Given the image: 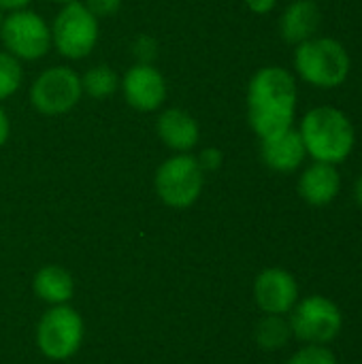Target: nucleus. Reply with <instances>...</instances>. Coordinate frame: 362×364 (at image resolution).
Here are the masks:
<instances>
[{
    "mask_svg": "<svg viewBox=\"0 0 362 364\" xmlns=\"http://www.w3.org/2000/svg\"><path fill=\"white\" fill-rule=\"evenodd\" d=\"M0 23H2V9H0Z\"/></svg>",
    "mask_w": 362,
    "mask_h": 364,
    "instance_id": "cd10ccee",
    "label": "nucleus"
},
{
    "mask_svg": "<svg viewBox=\"0 0 362 364\" xmlns=\"http://www.w3.org/2000/svg\"><path fill=\"white\" fill-rule=\"evenodd\" d=\"M260 156L262 162L275 173H294L307 158L303 139L299 130L292 126L280 134L260 139Z\"/></svg>",
    "mask_w": 362,
    "mask_h": 364,
    "instance_id": "f8f14e48",
    "label": "nucleus"
},
{
    "mask_svg": "<svg viewBox=\"0 0 362 364\" xmlns=\"http://www.w3.org/2000/svg\"><path fill=\"white\" fill-rule=\"evenodd\" d=\"M34 292L49 305H66L75 292V282L70 273L62 267L47 264L34 275Z\"/></svg>",
    "mask_w": 362,
    "mask_h": 364,
    "instance_id": "dca6fc26",
    "label": "nucleus"
},
{
    "mask_svg": "<svg viewBox=\"0 0 362 364\" xmlns=\"http://www.w3.org/2000/svg\"><path fill=\"white\" fill-rule=\"evenodd\" d=\"M290 337H292V328L290 322L284 320V316L267 314L256 326V343L267 352L282 350L290 341Z\"/></svg>",
    "mask_w": 362,
    "mask_h": 364,
    "instance_id": "a211bd4d",
    "label": "nucleus"
},
{
    "mask_svg": "<svg viewBox=\"0 0 362 364\" xmlns=\"http://www.w3.org/2000/svg\"><path fill=\"white\" fill-rule=\"evenodd\" d=\"M341 192V175L335 164L314 162L299 179V194L312 207L331 205Z\"/></svg>",
    "mask_w": 362,
    "mask_h": 364,
    "instance_id": "4468645a",
    "label": "nucleus"
},
{
    "mask_svg": "<svg viewBox=\"0 0 362 364\" xmlns=\"http://www.w3.org/2000/svg\"><path fill=\"white\" fill-rule=\"evenodd\" d=\"M30 2H32V0H0V9H2V11L13 13V11L28 9V4H30Z\"/></svg>",
    "mask_w": 362,
    "mask_h": 364,
    "instance_id": "393cba45",
    "label": "nucleus"
},
{
    "mask_svg": "<svg viewBox=\"0 0 362 364\" xmlns=\"http://www.w3.org/2000/svg\"><path fill=\"white\" fill-rule=\"evenodd\" d=\"M81 87L90 98L102 100L119 90V75L109 64H98L81 75Z\"/></svg>",
    "mask_w": 362,
    "mask_h": 364,
    "instance_id": "f3484780",
    "label": "nucleus"
},
{
    "mask_svg": "<svg viewBox=\"0 0 362 364\" xmlns=\"http://www.w3.org/2000/svg\"><path fill=\"white\" fill-rule=\"evenodd\" d=\"M294 68L299 77L320 90H333L346 83L352 70L348 49L329 36H314L294 49Z\"/></svg>",
    "mask_w": 362,
    "mask_h": 364,
    "instance_id": "7ed1b4c3",
    "label": "nucleus"
},
{
    "mask_svg": "<svg viewBox=\"0 0 362 364\" xmlns=\"http://www.w3.org/2000/svg\"><path fill=\"white\" fill-rule=\"evenodd\" d=\"M85 6H87V11L92 13V15H96L98 19L100 17H111V15H115L117 11H119V6H122V0H81Z\"/></svg>",
    "mask_w": 362,
    "mask_h": 364,
    "instance_id": "412c9836",
    "label": "nucleus"
},
{
    "mask_svg": "<svg viewBox=\"0 0 362 364\" xmlns=\"http://www.w3.org/2000/svg\"><path fill=\"white\" fill-rule=\"evenodd\" d=\"M53 2H58V4H66V2H73V0H53Z\"/></svg>",
    "mask_w": 362,
    "mask_h": 364,
    "instance_id": "bb28decb",
    "label": "nucleus"
},
{
    "mask_svg": "<svg viewBox=\"0 0 362 364\" xmlns=\"http://www.w3.org/2000/svg\"><path fill=\"white\" fill-rule=\"evenodd\" d=\"M205 186V171L201 168L196 156L177 154L166 158L154 177V188L158 198L173 209L192 207Z\"/></svg>",
    "mask_w": 362,
    "mask_h": 364,
    "instance_id": "20e7f679",
    "label": "nucleus"
},
{
    "mask_svg": "<svg viewBox=\"0 0 362 364\" xmlns=\"http://www.w3.org/2000/svg\"><path fill=\"white\" fill-rule=\"evenodd\" d=\"M299 134L305 151L314 162L341 164L350 158L356 145V130L352 119L335 107H316L301 119Z\"/></svg>",
    "mask_w": 362,
    "mask_h": 364,
    "instance_id": "f03ea898",
    "label": "nucleus"
},
{
    "mask_svg": "<svg viewBox=\"0 0 362 364\" xmlns=\"http://www.w3.org/2000/svg\"><path fill=\"white\" fill-rule=\"evenodd\" d=\"M297 79L282 66H265L254 73L247 85V122L260 136L280 134L294 124Z\"/></svg>",
    "mask_w": 362,
    "mask_h": 364,
    "instance_id": "f257e3e1",
    "label": "nucleus"
},
{
    "mask_svg": "<svg viewBox=\"0 0 362 364\" xmlns=\"http://www.w3.org/2000/svg\"><path fill=\"white\" fill-rule=\"evenodd\" d=\"M156 132L160 141L177 154H190L201 139L198 122L186 109H177V107L164 109L158 115Z\"/></svg>",
    "mask_w": 362,
    "mask_h": 364,
    "instance_id": "ddd939ff",
    "label": "nucleus"
},
{
    "mask_svg": "<svg viewBox=\"0 0 362 364\" xmlns=\"http://www.w3.org/2000/svg\"><path fill=\"white\" fill-rule=\"evenodd\" d=\"M354 196H356V203H358V207L362 209V175L358 177L356 186H354Z\"/></svg>",
    "mask_w": 362,
    "mask_h": 364,
    "instance_id": "a878e982",
    "label": "nucleus"
},
{
    "mask_svg": "<svg viewBox=\"0 0 362 364\" xmlns=\"http://www.w3.org/2000/svg\"><path fill=\"white\" fill-rule=\"evenodd\" d=\"M288 364H337V358L324 346H307L292 354Z\"/></svg>",
    "mask_w": 362,
    "mask_h": 364,
    "instance_id": "aec40b11",
    "label": "nucleus"
},
{
    "mask_svg": "<svg viewBox=\"0 0 362 364\" xmlns=\"http://www.w3.org/2000/svg\"><path fill=\"white\" fill-rule=\"evenodd\" d=\"M83 318L68 305H53L36 326V346L49 360H66L83 343Z\"/></svg>",
    "mask_w": 362,
    "mask_h": 364,
    "instance_id": "423d86ee",
    "label": "nucleus"
},
{
    "mask_svg": "<svg viewBox=\"0 0 362 364\" xmlns=\"http://www.w3.org/2000/svg\"><path fill=\"white\" fill-rule=\"evenodd\" d=\"M198 164H201V168L205 171V173H215L220 166H222V162H224V156H222V151L218 149V147H207V149H203L201 154H198Z\"/></svg>",
    "mask_w": 362,
    "mask_h": 364,
    "instance_id": "4be33fe9",
    "label": "nucleus"
},
{
    "mask_svg": "<svg viewBox=\"0 0 362 364\" xmlns=\"http://www.w3.org/2000/svg\"><path fill=\"white\" fill-rule=\"evenodd\" d=\"M23 81L21 60L11 55L9 51H0V100L11 98Z\"/></svg>",
    "mask_w": 362,
    "mask_h": 364,
    "instance_id": "6ab92c4d",
    "label": "nucleus"
},
{
    "mask_svg": "<svg viewBox=\"0 0 362 364\" xmlns=\"http://www.w3.org/2000/svg\"><path fill=\"white\" fill-rule=\"evenodd\" d=\"M83 96L81 75L68 66L45 68L30 85V102L43 115H64Z\"/></svg>",
    "mask_w": 362,
    "mask_h": 364,
    "instance_id": "1a4fd4ad",
    "label": "nucleus"
},
{
    "mask_svg": "<svg viewBox=\"0 0 362 364\" xmlns=\"http://www.w3.org/2000/svg\"><path fill=\"white\" fill-rule=\"evenodd\" d=\"M290 328L292 335L309 346H324L333 341L344 326L341 309L326 296H307L297 301L290 311Z\"/></svg>",
    "mask_w": 362,
    "mask_h": 364,
    "instance_id": "6e6552de",
    "label": "nucleus"
},
{
    "mask_svg": "<svg viewBox=\"0 0 362 364\" xmlns=\"http://www.w3.org/2000/svg\"><path fill=\"white\" fill-rule=\"evenodd\" d=\"M98 17L81 0L62 4L51 26V45L68 60L87 58L98 43Z\"/></svg>",
    "mask_w": 362,
    "mask_h": 364,
    "instance_id": "39448f33",
    "label": "nucleus"
},
{
    "mask_svg": "<svg viewBox=\"0 0 362 364\" xmlns=\"http://www.w3.org/2000/svg\"><path fill=\"white\" fill-rule=\"evenodd\" d=\"M254 299L265 314H290L299 301V284L284 269H265L254 282Z\"/></svg>",
    "mask_w": 362,
    "mask_h": 364,
    "instance_id": "9b49d317",
    "label": "nucleus"
},
{
    "mask_svg": "<svg viewBox=\"0 0 362 364\" xmlns=\"http://www.w3.org/2000/svg\"><path fill=\"white\" fill-rule=\"evenodd\" d=\"M9 134H11V124H9V115L6 111L0 107V147H4V143L9 141Z\"/></svg>",
    "mask_w": 362,
    "mask_h": 364,
    "instance_id": "b1692460",
    "label": "nucleus"
},
{
    "mask_svg": "<svg viewBox=\"0 0 362 364\" xmlns=\"http://www.w3.org/2000/svg\"><path fill=\"white\" fill-rule=\"evenodd\" d=\"M277 0H245V6L256 15H267L275 9Z\"/></svg>",
    "mask_w": 362,
    "mask_h": 364,
    "instance_id": "5701e85b",
    "label": "nucleus"
},
{
    "mask_svg": "<svg viewBox=\"0 0 362 364\" xmlns=\"http://www.w3.org/2000/svg\"><path fill=\"white\" fill-rule=\"evenodd\" d=\"M322 21V11L314 0H294L280 17L282 38L290 45H301L316 36Z\"/></svg>",
    "mask_w": 362,
    "mask_h": 364,
    "instance_id": "2eb2a0df",
    "label": "nucleus"
},
{
    "mask_svg": "<svg viewBox=\"0 0 362 364\" xmlns=\"http://www.w3.org/2000/svg\"><path fill=\"white\" fill-rule=\"evenodd\" d=\"M0 38L4 49L17 60H41L51 49V26L34 11L21 9L2 17Z\"/></svg>",
    "mask_w": 362,
    "mask_h": 364,
    "instance_id": "0eeeda50",
    "label": "nucleus"
},
{
    "mask_svg": "<svg viewBox=\"0 0 362 364\" xmlns=\"http://www.w3.org/2000/svg\"><path fill=\"white\" fill-rule=\"evenodd\" d=\"M119 85H122L128 107L141 113L158 111L166 102V96H169L164 75L154 64H147V62L132 64L124 73Z\"/></svg>",
    "mask_w": 362,
    "mask_h": 364,
    "instance_id": "9d476101",
    "label": "nucleus"
}]
</instances>
